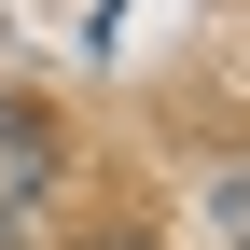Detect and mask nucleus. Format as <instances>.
I'll use <instances>...</instances> for the list:
<instances>
[{
  "label": "nucleus",
  "mask_w": 250,
  "mask_h": 250,
  "mask_svg": "<svg viewBox=\"0 0 250 250\" xmlns=\"http://www.w3.org/2000/svg\"><path fill=\"white\" fill-rule=\"evenodd\" d=\"M56 181V125L42 111H0V236H28V195Z\"/></svg>",
  "instance_id": "nucleus-1"
},
{
  "label": "nucleus",
  "mask_w": 250,
  "mask_h": 250,
  "mask_svg": "<svg viewBox=\"0 0 250 250\" xmlns=\"http://www.w3.org/2000/svg\"><path fill=\"white\" fill-rule=\"evenodd\" d=\"M223 236H236V250H250V181H223Z\"/></svg>",
  "instance_id": "nucleus-2"
}]
</instances>
